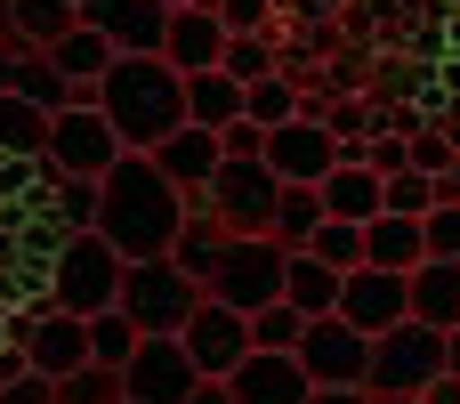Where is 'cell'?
I'll use <instances>...</instances> for the list:
<instances>
[{
	"instance_id": "6da1fadb",
	"label": "cell",
	"mask_w": 460,
	"mask_h": 404,
	"mask_svg": "<svg viewBox=\"0 0 460 404\" xmlns=\"http://www.w3.org/2000/svg\"><path fill=\"white\" fill-rule=\"evenodd\" d=\"M178 219H186V194H178L146 154H121V162L97 178V227H89V235H105L121 259H162L170 235H178Z\"/></svg>"
},
{
	"instance_id": "7a4b0ae2",
	"label": "cell",
	"mask_w": 460,
	"mask_h": 404,
	"mask_svg": "<svg viewBox=\"0 0 460 404\" xmlns=\"http://www.w3.org/2000/svg\"><path fill=\"white\" fill-rule=\"evenodd\" d=\"M186 81L162 65V57H113L105 73H97V113L113 121V138H121V154H146V146H162L178 121H186V97H178Z\"/></svg>"
},
{
	"instance_id": "3957f363",
	"label": "cell",
	"mask_w": 460,
	"mask_h": 404,
	"mask_svg": "<svg viewBox=\"0 0 460 404\" xmlns=\"http://www.w3.org/2000/svg\"><path fill=\"white\" fill-rule=\"evenodd\" d=\"M40 292H49V308H65V316H97V308H113V292H121V251H113L105 235H65V243L40 259Z\"/></svg>"
},
{
	"instance_id": "277c9868",
	"label": "cell",
	"mask_w": 460,
	"mask_h": 404,
	"mask_svg": "<svg viewBox=\"0 0 460 404\" xmlns=\"http://www.w3.org/2000/svg\"><path fill=\"white\" fill-rule=\"evenodd\" d=\"M194 300H202V283L178 275L170 259H121V292H113V308L137 324V340H170V332L194 316Z\"/></svg>"
},
{
	"instance_id": "5b68a950",
	"label": "cell",
	"mask_w": 460,
	"mask_h": 404,
	"mask_svg": "<svg viewBox=\"0 0 460 404\" xmlns=\"http://www.w3.org/2000/svg\"><path fill=\"white\" fill-rule=\"evenodd\" d=\"M445 373V332H429V324H388V332H372V356H364V397H420L429 381Z\"/></svg>"
},
{
	"instance_id": "8992f818",
	"label": "cell",
	"mask_w": 460,
	"mask_h": 404,
	"mask_svg": "<svg viewBox=\"0 0 460 404\" xmlns=\"http://www.w3.org/2000/svg\"><path fill=\"white\" fill-rule=\"evenodd\" d=\"M202 300L234 308V316H251V308L283 300V251H275L267 235H226V251H218V259H210V275H202Z\"/></svg>"
},
{
	"instance_id": "52a82bcc",
	"label": "cell",
	"mask_w": 460,
	"mask_h": 404,
	"mask_svg": "<svg viewBox=\"0 0 460 404\" xmlns=\"http://www.w3.org/2000/svg\"><path fill=\"white\" fill-rule=\"evenodd\" d=\"M275 170L267 162H218L210 170V186L186 202V211H210L226 235H267V219H275Z\"/></svg>"
},
{
	"instance_id": "ba28073f",
	"label": "cell",
	"mask_w": 460,
	"mask_h": 404,
	"mask_svg": "<svg viewBox=\"0 0 460 404\" xmlns=\"http://www.w3.org/2000/svg\"><path fill=\"white\" fill-rule=\"evenodd\" d=\"M40 162H49L57 178H105V170L121 162V138H113V121H105L97 105H65V113H49Z\"/></svg>"
},
{
	"instance_id": "9c48e42d",
	"label": "cell",
	"mask_w": 460,
	"mask_h": 404,
	"mask_svg": "<svg viewBox=\"0 0 460 404\" xmlns=\"http://www.w3.org/2000/svg\"><path fill=\"white\" fill-rule=\"evenodd\" d=\"M291 356H299L307 389H364V356H372V340H364L356 324H340V316H307Z\"/></svg>"
},
{
	"instance_id": "30bf717a",
	"label": "cell",
	"mask_w": 460,
	"mask_h": 404,
	"mask_svg": "<svg viewBox=\"0 0 460 404\" xmlns=\"http://www.w3.org/2000/svg\"><path fill=\"white\" fill-rule=\"evenodd\" d=\"M170 340L186 348V364H194L202 381H226V373L251 356V332H243V316H234V308H218V300H194V316H186Z\"/></svg>"
},
{
	"instance_id": "8fae6325",
	"label": "cell",
	"mask_w": 460,
	"mask_h": 404,
	"mask_svg": "<svg viewBox=\"0 0 460 404\" xmlns=\"http://www.w3.org/2000/svg\"><path fill=\"white\" fill-rule=\"evenodd\" d=\"M259 162L275 170V186H315L332 162H340V138L323 130V121H307V113H291V121H275L267 130V146H259Z\"/></svg>"
},
{
	"instance_id": "7c38bea8",
	"label": "cell",
	"mask_w": 460,
	"mask_h": 404,
	"mask_svg": "<svg viewBox=\"0 0 460 404\" xmlns=\"http://www.w3.org/2000/svg\"><path fill=\"white\" fill-rule=\"evenodd\" d=\"M194 381H202V373L186 364L178 340H137L129 364H121V404H186Z\"/></svg>"
},
{
	"instance_id": "4fadbf2b",
	"label": "cell",
	"mask_w": 460,
	"mask_h": 404,
	"mask_svg": "<svg viewBox=\"0 0 460 404\" xmlns=\"http://www.w3.org/2000/svg\"><path fill=\"white\" fill-rule=\"evenodd\" d=\"M81 24L105 32L113 57H162V24H170V8H162V0H81Z\"/></svg>"
},
{
	"instance_id": "5bb4252c",
	"label": "cell",
	"mask_w": 460,
	"mask_h": 404,
	"mask_svg": "<svg viewBox=\"0 0 460 404\" xmlns=\"http://www.w3.org/2000/svg\"><path fill=\"white\" fill-rule=\"evenodd\" d=\"M340 324H356L364 340L372 332H388V324H404L412 308H404V275H388V267H356V275H340V308H332Z\"/></svg>"
},
{
	"instance_id": "9a60e30c",
	"label": "cell",
	"mask_w": 460,
	"mask_h": 404,
	"mask_svg": "<svg viewBox=\"0 0 460 404\" xmlns=\"http://www.w3.org/2000/svg\"><path fill=\"white\" fill-rule=\"evenodd\" d=\"M81 364H89V324L65 316V308H40V316L24 324V373L65 381V373H81Z\"/></svg>"
},
{
	"instance_id": "2e32d148",
	"label": "cell",
	"mask_w": 460,
	"mask_h": 404,
	"mask_svg": "<svg viewBox=\"0 0 460 404\" xmlns=\"http://www.w3.org/2000/svg\"><path fill=\"white\" fill-rule=\"evenodd\" d=\"M218 49H226V24H218L210 8H170V24H162V65H170L178 81H186V73H210Z\"/></svg>"
},
{
	"instance_id": "e0dca14e",
	"label": "cell",
	"mask_w": 460,
	"mask_h": 404,
	"mask_svg": "<svg viewBox=\"0 0 460 404\" xmlns=\"http://www.w3.org/2000/svg\"><path fill=\"white\" fill-rule=\"evenodd\" d=\"M146 162H154V170L194 202V194L210 186V170H218V138H210V130H194V121H178L162 146H146Z\"/></svg>"
},
{
	"instance_id": "ac0fdd59",
	"label": "cell",
	"mask_w": 460,
	"mask_h": 404,
	"mask_svg": "<svg viewBox=\"0 0 460 404\" xmlns=\"http://www.w3.org/2000/svg\"><path fill=\"white\" fill-rule=\"evenodd\" d=\"M226 397H234V404H307V373H299V356H267V348H251V356L226 373Z\"/></svg>"
},
{
	"instance_id": "d6986e66",
	"label": "cell",
	"mask_w": 460,
	"mask_h": 404,
	"mask_svg": "<svg viewBox=\"0 0 460 404\" xmlns=\"http://www.w3.org/2000/svg\"><path fill=\"white\" fill-rule=\"evenodd\" d=\"M404 308H412V324L453 332L460 324V259H420V267L404 275Z\"/></svg>"
},
{
	"instance_id": "ffe728a7",
	"label": "cell",
	"mask_w": 460,
	"mask_h": 404,
	"mask_svg": "<svg viewBox=\"0 0 460 404\" xmlns=\"http://www.w3.org/2000/svg\"><path fill=\"white\" fill-rule=\"evenodd\" d=\"M315 202H323V219L364 227V219H380V170H364V162H332V170L315 178Z\"/></svg>"
},
{
	"instance_id": "44dd1931",
	"label": "cell",
	"mask_w": 460,
	"mask_h": 404,
	"mask_svg": "<svg viewBox=\"0 0 460 404\" xmlns=\"http://www.w3.org/2000/svg\"><path fill=\"white\" fill-rule=\"evenodd\" d=\"M40 57H49V65H57L65 81H73V105H89V97H97V73L113 65V49H105V32H89V24H73V32H65L57 49H40Z\"/></svg>"
},
{
	"instance_id": "7402d4cb",
	"label": "cell",
	"mask_w": 460,
	"mask_h": 404,
	"mask_svg": "<svg viewBox=\"0 0 460 404\" xmlns=\"http://www.w3.org/2000/svg\"><path fill=\"white\" fill-rule=\"evenodd\" d=\"M8 97L32 105V113H65V105H73V81H65L40 49H16V65H8Z\"/></svg>"
},
{
	"instance_id": "603a6c76",
	"label": "cell",
	"mask_w": 460,
	"mask_h": 404,
	"mask_svg": "<svg viewBox=\"0 0 460 404\" xmlns=\"http://www.w3.org/2000/svg\"><path fill=\"white\" fill-rule=\"evenodd\" d=\"M178 97H186V121H194V130H210V138H218L226 121H243V81H226L218 65H210V73H186V89H178Z\"/></svg>"
},
{
	"instance_id": "cb8c5ba5",
	"label": "cell",
	"mask_w": 460,
	"mask_h": 404,
	"mask_svg": "<svg viewBox=\"0 0 460 404\" xmlns=\"http://www.w3.org/2000/svg\"><path fill=\"white\" fill-rule=\"evenodd\" d=\"M429 251H420V219H364V267H388V275H412Z\"/></svg>"
},
{
	"instance_id": "d4e9b609",
	"label": "cell",
	"mask_w": 460,
	"mask_h": 404,
	"mask_svg": "<svg viewBox=\"0 0 460 404\" xmlns=\"http://www.w3.org/2000/svg\"><path fill=\"white\" fill-rule=\"evenodd\" d=\"M283 308L332 316V308H340V275H332L323 259H307V251H283Z\"/></svg>"
},
{
	"instance_id": "484cf974",
	"label": "cell",
	"mask_w": 460,
	"mask_h": 404,
	"mask_svg": "<svg viewBox=\"0 0 460 404\" xmlns=\"http://www.w3.org/2000/svg\"><path fill=\"white\" fill-rule=\"evenodd\" d=\"M81 24V8L65 0H8V49H57Z\"/></svg>"
},
{
	"instance_id": "4316f807",
	"label": "cell",
	"mask_w": 460,
	"mask_h": 404,
	"mask_svg": "<svg viewBox=\"0 0 460 404\" xmlns=\"http://www.w3.org/2000/svg\"><path fill=\"white\" fill-rule=\"evenodd\" d=\"M218 251H226V227H218V219H210V211H186V219H178V235H170V251H162V259H170V267H178V275H194V283H202V275H210V259H218Z\"/></svg>"
},
{
	"instance_id": "83f0119b",
	"label": "cell",
	"mask_w": 460,
	"mask_h": 404,
	"mask_svg": "<svg viewBox=\"0 0 460 404\" xmlns=\"http://www.w3.org/2000/svg\"><path fill=\"white\" fill-rule=\"evenodd\" d=\"M40 219L57 235H89L97 227V178H49L40 186Z\"/></svg>"
},
{
	"instance_id": "f1b7e54d",
	"label": "cell",
	"mask_w": 460,
	"mask_h": 404,
	"mask_svg": "<svg viewBox=\"0 0 460 404\" xmlns=\"http://www.w3.org/2000/svg\"><path fill=\"white\" fill-rule=\"evenodd\" d=\"M315 227H323L315 186H283V194H275V219H267V243H275V251H299Z\"/></svg>"
},
{
	"instance_id": "f546056e",
	"label": "cell",
	"mask_w": 460,
	"mask_h": 404,
	"mask_svg": "<svg viewBox=\"0 0 460 404\" xmlns=\"http://www.w3.org/2000/svg\"><path fill=\"white\" fill-rule=\"evenodd\" d=\"M218 73L226 81H267V73H283V57H275V32H226V49H218Z\"/></svg>"
},
{
	"instance_id": "4dcf8cb0",
	"label": "cell",
	"mask_w": 460,
	"mask_h": 404,
	"mask_svg": "<svg viewBox=\"0 0 460 404\" xmlns=\"http://www.w3.org/2000/svg\"><path fill=\"white\" fill-rule=\"evenodd\" d=\"M40 146H49V113H32L0 89V162H32Z\"/></svg>"
},
{
	"instance_id": "1f68e13d",
	"label": "cell",
	"mask_w": 460,
	"mask_h": 404,
	"mask_svg": "<svg viewBox=\"0 0 460 404\" xmlns=\"http://www.w3.org/2000/svg\"><path fill=\"white\" fill-rule=\"evenodd\" d=\"M299 251H307V259H323L332 275H356V267H364V227H348V219H323V227H315Z\"/></svg>"
},
{
	"instance_id": "d6a6232c",
	"label": "cell",
	"mask_w": 460,
	"mask_h": 404,
	"mask_svg": "<svg viewBox=\"0 0 460 404\" xmlns=\"http://www.w3.org/2000/svg\"><path fill=\"white\" fill-rule=\"evenodd\" d=\"M81 324H89V364L121 373V364H129V348H137V324H129L121 308H97V316H81Z\"/></svg>"
},
{
	"instance_id": "836d02e7",
	"label": "cell",
	"mask_w": 460,
	"mask_h": 404,
	"mask_svg": "<svg viewBox=\"0 0 460 404\" xmlns=\"http://www.w3.org/2000/svg\"><path fill=\"white\" fill-rule=\"evenodd\" d=\"M299 324H307V316H299V308H283V300H267V308H251V316H243L251 348H267V356H291V348H299Z\"/></svg>"
},
{
	"instance_id": "e575fe53",
	"label": "cell",
	"mask_w": 460,
	"mask_h": 404,
	"mask_svg": "<svg viewBox=\"0 0 460 404\" xmlns=\"http://www.w3.org/2000/svg\"><path fill=\"white\" fill-rule=\"evenodd\" d=\"M299 113V81H283V73H267V81H251L243 89V121H259V130H275V121H291Z\"/></svg>"
},
{
	"instance_id": "d590c367",
	"label": "cell",
	"mask_w": 460,
	"mask_h": 404,
	"mask_svg": "<svg viewBox=\"0 0 460 404\" xmlns=\"http://www.w3.org/2000/svg\"><path fill=\"white\" fill-rule=\"evenodd\" d=\"M49 404H121V373H105V364H81V373L49 381Z\"/></svg>"
},
{
	"instance_id": "8d00e7d4",
	"label": "cell",
	"mask_w": 460,
	"mask_h": 404,
	"mask_svg": "<svg viewBox=\"0 0 460 404\" xmlns=\"http://www.w3.org/2000/svg\"><path fill=\"white\" fill-rule=\"evenodd\" d=\"M380 211H388V219H420V211H437V194H429L420 170H388V178H380Z\"/></svg>"
},
{
	"instance_id": "74e56055",
	"label": "cell",
	"mask_w": 460,
	"mask_h": 404,
	"mask_svg": "<svg viewBox=\"0 0 460 404\" xmlns=\"http://www.w3.org/2000/svg\"><path fill=\"white\" fill-rule=\"evenodd\" d=\"M404 162H412L420 178H437V170H460V138H453V130H420V138L404 146Z\"/></svg>"
},
{
	"instance_id": "f35d334b",
	"label": "cell",
	"mask_w": 460,
	"mask_h": 404,
	"mask_svg": "<svg viewBox=\"0 0 460 404\" xmlns=\"http://www.w3.org/2000/svg\"><path fill=\"white\" fill-rule=\"evenodd\" d=\"M420 251H429V259H460V202L420 211Z\"/></svg>"
},
{
	"instance_id": "ab89813d",
	"label": "cell",
	"mask_w": 460,
	"mask_h": 404,
	"mask_svg": "<svg viewBox=\"0 0 460 404\" xmlns=\"http://www.w3.org/2000/svg\"><path fill=\"white\" fill-rule=\"evenodd\" d=\"M210 16H218L226 32H275V16H283V8H275V0H218Z\"/></svg>"
},
{
	"instance_id": "60d3db41",
	"label": "cell",
	"mask_w": 460,
	"mask_h": 404,
	"mask_svg": "<svg viewBox=\"0 0 460 404\" xmlns=\"http://www.w3.org/2000/svg\"><path fill=\"white\" fill-rule=\"evenodd\" d=\"M259 146H267L259 121H226V130H218V162H259Z\"/></svg>"
},
{
	"instance_id": "b9f144b4",
	"label": "cell",
	"mask_w": 460,
	"mask_h": 404,
	"mask_svg": "<svg viewBox=\"0 0 460 404\" xmlns=\"http://www.w3.org/2000/svg\"><path fill=\"white\" fill-rule=\"evenodd\" d=\"M0 404H49V381L40 373H8L0 381Z\"/></svg>"
},
{
	"instance_id": "7bdbcfd3",
	"label": "cell",
	"mask_w": 460,
	"mask_h": 404,
	"mask_svg": "<svg viewBox=\"0 0 460 404\" xmlns=\"http://www.w3.org/2000/svg\"><path fill=\"white\" fill-rule=\"evenodd\" d=\"M420 404H460V381H453V373H437V381L420 389Z\"/></svg>"
},
{
	"instance_id": "ee69618b",
	"label": "cell",
	"mask_w": 460,
	"mask_h": 404,
	"mask_svg": "<svg viewBox=\"0 0 460 404\" xmlns=\"http://www.w3.org/2000/svg\"><path fill=\"white\" fill-rule=\"evenodd\" d=\"M186 404H234V397H226V381H194V389H186Z\"/></svg>"
},
{
	"instance_id": "f6af8a7d",
	"label": "cell",
	"mask_w": 460,
	"mask_h": 404,
	"mask_svg": "<svg viewBox=\"0 0 460 404\" xmlns=\"http://www.w3.org/2000/svg\"><path fill=\"white\" fill-rule=\"evenodd\" d=\"M307 404H372L364 389H307Z\"/></svg>"
},
{
	"instance_id": "bcb514c9",
	"label": "cell",
	"mask_w": 460,
	"mask_h": 404,
	"mask_svg": "<svg viewBox=\"0 0 460 404\" xmlns=\"http://www.w3.org/2000/svg\"><path fill=\"white\" fill-rule=\"evenodd\" d=\"M445 373H453V381H460V324H453V332H445Z\"/></svg>"
},
{
	"instance_id": "7dc6e473",
	"label": "cell",
	"mask_w": 460,
	"mask_h": 404,
	"mask_svg": "<svg viewBox=\"0 0 460 404\" xmlns=\"http://www.w3.org/2000/svg\"><path fill=\"white\" fill-rule=\"evenodd\" d=\"M8 65H16V49H8V40H0V89H8Z\"/></svg>"
},
{
	"instance_id": "c3c4849f",
	"label": "cell",
	"mask_w": 460,
	"mask_h": 404,
	"mask_svg": "<svg viewBox=\"0 0 460 404\" xmlns=\"http://www.w3.org/2000/svg\"><path fill=\"white\" fill-rule=\"evenodd\" d=\"M372 404H420V397H372Z\"/></svg>"
},
{
	"instance_id": "681fc988",
	"label": "cell",
	"mask_w": 460,
	"mask_h": 404,
	"mask_svg": "<svg viewBox=\"0 0 460 404\" xmlns=\"http://www.w3.org/2000/svg\"><path fill=\"white\" fill-rule=\"evenodd\" d=\"M0 40H8V0H0Z\"/></svg>"
},
{
	"instance_id": "f907efd6",
	"label": "cell",
	"mask_w": 460,
	"mask_h": 404,
	"mask_svg": "<svg viewBox=\"0 0 460 404\" xmlns=\"http://www.w3.org/2000/svg\"><path fill=\"white\" fill-rule=\"evenodd\" d=\"M162 8H186V0H162Z\"/></svg>"
},
{
	"instance_id": "816d5d0a",
	"label": "cell",
	"mask_w": 460,
	"mask_h": 404,
	"mask_svg": "<svg viewBox=\"0 0 460 404\" xmlns=\"http://www.w3.org/2000/svg\"><path fill=\"white\" fill-rule=\"evenodd\" d=\"M65 8H81V0H65Z\"/></svg>"
},
{
	"instance_id": "f5cc1de1",
	"label": "cell",
	"mask_w": 460,
	"mask_h": 404,
	"mask_svg": "<svg viewBox=\"0 0 460 404\" xmlns=\"http://www.w3.org/2000/svg\"><path fill=\"white\" fill-rule=\"evenodd\" d=\"M275 8H283V0H275Z\"/></svg>"
}]
</instances>
